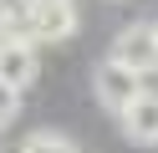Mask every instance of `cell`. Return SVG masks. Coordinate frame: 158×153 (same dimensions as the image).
I'll return each mask as SVG.
<instances>
[{"mask_svg": "<svg viewBox=\"0 0 158 153\" xmlns=\"http://www.w3.org/2000/svg\"><path fill=\"white\" fill-rule=\"evenodd\" d=\"M112 61H117V66H127V71H138V77L158 71V36H153V20H133V26L117 31Z\"/></svg>", "mask_w": 158, "mask_h": 153, "instance_id": "6da1fadb", "label": "cell"}, {"mask_svg": "<svg viewBox=\"0 0 158 153\" xmlns=\"http://www.w3.org/2000/svg\"><path fill=\"white\" fill-rule=\"evenodd\" d=\"M92 92H97V102H102L107 112H123L127 102L143 92V77L127 71V66H117V61L107 56V61H97V71H92Z\"/></svg>", "mask_w": 158, "mask_h": 153, "instance_id": "7a4b0ae2", "label": "cell"}, {"mask_svg": "<svg viewBox=\"0 0 158 153\" xmlns=\"http://www.w3.org/2000/svg\"><path fill=\"white\" fill-rule=\"evenodd\" d=\"M31 41H72L77 36V5H21Z\"/></svg>", "mask_w": 158, "mask_h": 153, "instance_id": "3957f363", "label": "cell"}, {"mask_svg": "<svg viewBox=\"0 0 158 153\" xmlns=\"http://www.w3.org/2000/svg\"><path fill=\"white\" fill-rule=\"evenodd\" d=\"M117 117H123V133H127L133 143H158V92L143 87Z\"/></svg>", "mask_w": 158, "mask_h": 153, "instance_id": "277c9868", "label": "cell"}, {"mask_svg": "<svg viewBox=\"0 0 158 153\" xmlns=\"http://www.w3.org/2000/svg\"><path fill=\"white\" fill-rule=\"evenodd\" d=\"M36 71H41V61H36L31 46H0V87L26 92L36 82Z\"/></svg>", "mask_w": 158, "mask_h": 153, "instance_id": "5b68a950", "label": "cell"}, {"mask_svg": "<svg viewBox=\"0 0 158 153\" xmlns=\"http://www.w3.org/2000/svg\"><path fill=\"white\" fill-rule=\"evenodd\" d=\"M21 153H77V148H72L66 138H56V133H31Z\"/></svg>", "mask_w": 158, "mask_h": 153, "instance_id": "8992f818", "label": "cell"}, {"mask_svg": "<svg viewBox=\"0 0 158 153\" xmlns=\"http://www.w3.org/2000/svg\"><path fill=\"white\" fill-rule=\"evenodd\" d=\"M15 117H21V92H10V87H0V133L10 128Z\"/></svg>", "mask_w": 158, "mask_h": 153, "instance_id": "52a82bcc", "label": "cell"}, {"mask_svg": "<svg viewBox=\"0 0 158 153\" xmlns=\"http://www.w3.org/2000/svg\"><path fill=\"white\" fill-rule=\"evenodd\" d=\"M26 5H72V0H26Z\"/></svg>", "mask_w": 158, "mask_h": 153, "instance_id": "ba28073f", "label": "cell"}, {"mask_svg": "<svg viewBox=\"0 0 158 153\" xmlns=\"http://www.w3.org/2000/svg\"><path fill=\"white\" fill-rule=\"evenodd\" d=\"M153 36H158V20H153Z\"/></svg>", "mask_w": 158, "mask_h": 153, "instance_id": "9c48e42d", "label": "cell"}, {"mask_svg": "<svg viewBox=\"0 0 158 153\" xmlns=\"http://www.w3.org/2000/svg\"><path fill=\"white\" fill-rule=\"evenodd\" d=\"M0 10H5V5H0Z\"/></svg>", "mask_w": 158, "mask_h": 153, "instance_id": "30bf717a", "label": "cell"}]
</instances>
